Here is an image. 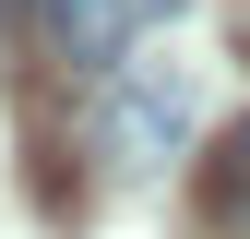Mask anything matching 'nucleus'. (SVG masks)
Here are the masks:
<instances>
[{"mask_svg": "<svg viewBox=\"0 0 250 239\" xmlns=\"http://www.w3.org/2000/svg\"><path fill=\"white\" fill-rule=\"evenodd\" d=\"M191 143V72L179 60H119L107 72V156L119 167H167Z\"/></svg>", "mask_w": 250, "mask_h": 239, "instance_id": "f257e3e1", "label": "nucleus"}, {"mask_svg": "<svg viewBox=\"0 0 250 239\" xmlns=\"http://www.w3.org/2000/svg\"><path fill=\"white\" fill-rule=\"evenodd\" d=\"M203 203H214V227H250V120L214 143V167H203Z\"/></svg>", "mask_w": 250, "mask_h": 239, "instance_id": "f03ea898", "label": "nucleus"}, {"mask_svg": "<svg viewBox=\"0 0 250 239\" xmlns=\"http://www.w3.org/2000/svg\"><path fill=\"white\" fill-rule=\"evenodd\" d=\"M131 12H143V24H167V12H191V0H131Z\"/></svg>", "mask_w": 250, "mask_h": 239, "instance_id": "7ed1b4c3", "label": "nucleus"}, {"mask_svg": "<svg viewBox=\"0 0 250 239\" xmlns=\"http://www.w3.org/2000/svg\"><path fill=\"white\" fill-rule=\"evenodd\" d=\"M0 12H12V24H36V12H48V0H0Z\"/></svg>", "mask_w": 250, "mask_h": 239, "instance_id": "20e7f679", "label": "nucleus"}]
</instances>
